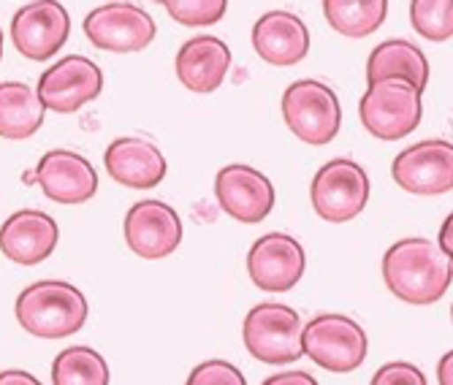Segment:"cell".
<instances>
[{
	"mask_svg": "<svg viewBox=\"0 0 453 385\" xmlns=\"http://www.w3.org/2000/svg\"><path fill=\"white\" fill-rule=\"evenodd\" d=\"M19 326L41 339H65L88 320V298L63 280H41L25 288L17 298Z\"/></svg>",
	"mask_w": 453,
	"mask_h": 385,
	"instance_id": "2",
	"label": "cell"
},
{
	"mask_svg": "<svg viewBox=\"0 0 453 385\" xmlns=\"http://www.w3.org/2000/svg\"><path fill=\"white\" fill-rule=\"evenodd\" d=\"M85 35L106 52H142L155 38V19L134 4H106L88 14Z\"/></svg>",
	"mask_w": 453,
	"mask_h": 385,
	"instance_id": "9",
	"label": "cell"
},
{
	"mask_svg": "<svg viewBox=\"0 0 453 385\" xmlns=\"http://www.w3.org/2000/svg\"><path fill=\"white\" fill-rule=\"evenodd\" d=\"M226 9V0H166V12L180 25H215Z\"/></svg>",
	"mask_w": 453,
	"mask_h": 385,
	"instance_id": "25",
	"label": "cell"
},
{
	"mask_svg": "<svg viewBox=\"0 0 453 385\" xmlns=\"http://www.w3.org/2000/svg\"><path fill=\"white\" fill-rule=\"evenodd\" d=\"M261 385H318V380L310 374V372H280V374H272L266 377Z\"/></svg>",
	"mask_w": 453,
	"mask_h": 385,
	"instance_id": "28",
	"label": "cell"
},
{
	"mask_svg": "<svg viewBox=\"0 0 453 385\" xmlns=\"http://www.w3.org/2000/svg\"><path fill=\"white\" fill-rule=\"evenodd\" d=\"M44 106H41L35 90L22 81L0 84V136L22 142L30 139L44 125Z\"/></svg>",
	"mask_w": 453,
	"mask_h": 385,
	"instance_id": "21",
	"label": "cell"
},
{
	"mask_svg": "<svg viewBox=\"0 0 453 385\" xmlns=\"http://www.w3.org/2000/svg\"><path fill=\"white\" fill-rule=\"evenodd\" d=\"M310 198L318 218L328 223H348L361 215L369 201V177L358 163L337 158L315 174Z\"/></svg>",
	"mask_w": 453,
	"mask_h": 385,
	"instance_id": "6",
	"label": "cell"
},
{
	"mask_svg": "<svg viewBox=\"0 0 453 385\" xmlns=\"http://www.w3.org/2000/svg\"><path fill=\"white\" fill-rule=\"evenodd\" d=\"M372 385H429V382L418 366L404 364V361H394V364H386L375 372Z\"/></svg>",
	"mask_w": 453,
	"mask_h": 385,
	"instance_id": "27",
	"label": "cell"
},
{
	"mask_svg": "<svg viewBox=\"0 0 453 385\" xmlns=\"http://www.w3.org/2000/svg\"><path fill=\"white\" fill-rule=\"evenodd\" d=\"M35 182L58 204H85L98 193V174L88 158L71 150H52L35 166Z\"/></svg>",
	"mask_w": 453,
	"mask_h": 385,
	"instance_id": "15",
	"label": "cell"
},
{
	"mask_svg": "<svg viewBox=\"0 0 453 385\" xmlns=\"http://www.w3.org/2000/svg\"><path fill=\"white\" fill-rule=\"evenodd\" d=\"M383 79H402L407 84H413L418 93H424L429 84L426 55L416 44H410V41H402V38L383 41V44L369 55L366 81L375 84Z\"/></svg>",
	"mask_w": 453,
	"mask_h": 385,
	"instance_id": "20",
	"label": "cell"
},
{
	"mask_svg": "<svg viewBox=\"0 0 453 385\" xmlns=\"http://www.w3.org/2000/svg\"><path fill=\"white\" fill-rule=\"evenodd\" d=\"M450 258L429 239L396 242L383 258L388 290L407 304H434L450 288Z\"/></svg>",
	"mask_w": 453,
	"mask_h": 385,
	"instance_id": "1",
	"label": "cell"
},
{
	"mask_svg": "<svg viewBox=\"0 0 453 385\" xmlns=\"http://www.w3.org/2000/svg\"><path fill=\"white\" fill-rule=\"evenodd\" d=\"M361 122L369 134L383 142H396L404 139L407 134H413L421 117V93L402 79H383L369 84V90L364 93L358 104Z\"/></svg>",
	"mask_w": 453,
	"mask_h": 385,
	"instance_id": "5",
	"label": "cell"
},
{
	"mask_svg": "<svg viewBox=\"0 0 453 385\" xmlns=\"http://www.w3.org/2000/svg\"><path fill=\"white\" fill-rule=\"evenodd\" d=\"M60 239L58 223L38 209H22L0 228V252L22 266L47 261Z\"/></svg>",
	"mask_w": 453,
	"mask_h": 385,
	"instance_id": "16",
	"label": "cell"
},
{
	"mask_svg": "<svg viewBox=\"0 0 453 385\" xmlns=\"http://www.w3.org/2000/svg\"><path fill=\"white\" fill-rule=\"evenodd\" d=\"M304 266H307L304 247L288 234H266L247 252L250 280L269 293L291 290L302 280Z\"/></svg>",
	"mask_w": 453,
	"mask_h": 385,
	"instance_id": "14",
	"label": "cell"
},
{
	"mask_svg": "<svg viewBox=\"0 0 453 385\" xmlns=\"http://www.w3.org/2000/svg\"><path fill=\"white\" fill-rule=\"evenodd\" d=\"M302 331L304 320L294 307L264 302L244 318V345L261 364H296L304 356Z\"/></svg>",
	"mask_w": 453,
	"mask_h": 385,
	"instance_id": "3",
	"label": "cell"
},
{
	"mask_svg": "<svg viewBox=\"0 0 453 385\" xmlns=\"http://www.w3.org/2000/svg\"><path fill=\"white\" fill-rule=\"evenodd\" d=\"M0 55H4V33H0Z\"/></svg>",
	"mask_w": 453,
	"mask_h": 385,
	"instance_id": "32",
	"label": "cell"
},
{
	"mask_svg": "<svg viewBox=\"0 0 453 385\" xmlns=\"http://www.w3.org/2000/svg\"><path fill=\"white\" fill-rule=\"evenodd\" d=\"M71 33L68 12L55 0H35L22 6L12 19V41L19 55L44 63L58 55Z\"/></svg>",
	"mask_w": 453,
	"mask_h": 385,
	"instance_id": "11",
	"label": "cell"
},
{
	"mask_svg": "<svg viewBox=\"0 0 453 385\" xmlns=\"http://www.w3.org/2000/svg\"><path fill=\"white\" fill-rule=\"evenodd\" d=\"M104 163L114 182L134 188V190L157 188L169 171V163L163 158V152L152 142L136 139V136L111 142L104 155Z\"/></svg>",
	"mask_w": 453,
	"mask_h": 385,
	"instance_id": "17",
	"label": "cell"
},
{
	"mask_svg": "<svg viewBox=\"0 0 453 385\" xmlns=\"http://www.w3.org/2000/svg\"><path fill=\"white\" fill-rule=\"evenodd\" d=\"M188 385H247V380H244V374L234 364L212 358V361L198 364L190 372Z\"/></svg>",
	"mask_w": 453,
	"mask_h": 385,
	"instance_id": "26",
	"label": "cell"
},
{
	"mask_svg": "<svg viewBox=\"0 0 453 385\" xmlns=\"http://www.w3.org/2000/svg\"><path fill=\"white\" fill-rule=\"evenodd\" d=\"M450 364H453V353H445V356L440 358V366H437V372H440V385H453V382H450Z\"/></svg>",
	"mask_w": 453,
	"mask_h": 385,
	"instance_id": "30",
	"label": "cell"
},
{
	"mask_svg": "<svg viewBox=\"0 0 453 385\" xmlns=\"http://www.w3.org/2000/svg\"><path fill=\"white\" fill-rule=\"evenodd\" d=\"M413 27L429 41H450L453 35V4L450 0H416L410 6Z\"/></svg>",
	"mask_w": 453,
	"mask_h": 385,
	"instance_id": "24",
	"label": "cell"
},
{
	"mask_svg": "<svg viewBox=\"0 0 453 385\" xmlns=\"http://www.w3.org/2000/svg\"><path fill=\"white\" fill-rule=\"evenodd\" d=\"M231 68V50L215 35H196L177 55V76L193 93H215Z\"/></svg>",
	"mask_w": 453,
	"mask_h": 385,
	"instance_id": "19",
	"label": "cell"
},
{
	"mask_svg": "<svg viewBox=\"0 0 453 385\" xmlns=\"http://www.w3.org/2000/svg\"><path fill=\"white\" fill-rule=\"evenodd\" d=\"M126 242L144 261L172 255L182 242V220L163 201H139L126 215Z\"/></svg>",
	"mask_w": 453,
	"mask_h": 385,
	"instance_id": "13",
	"label": "cell"
},
{
	"mask_svg": "<svg viewBox=\"0 0 453 385\" xmlns=\"http://www.w3.org/2000/svg\"><path fill=\"white\" fill-rule=\"evenodd\" d=\"M323 14L340 35L366 38L383 25L388 4L386 0H328L323 4Z\"/></svg>",
	"mask_w": 453,
	"mask_h": 385,
	"instance_id": "22",
	"label": "cell"
},
{
	"mask_svg": "<svg viewBox=\"0 0 453 385\" xmlns=\"http://www.w3.org/2000/svg\"><path fill=\"white\" fill-rule=\"evenodd\" d=\"M55 385H109L106 358L93 348H65L52 364Z\"/></svg>",
	"mask_w": 453,
	"mask_h": 385,
	"instance_id": "23",
	"label": "cell"
},
{
	"mask_svg": "<svg viewBox=\"0 0 453 385\" xmlns=\"http://www.w3.org/2000/svg\"><path fill=\"white\" fill-rule=\"evenodd\" d=\"M215 196L226 215L239 223H261L272 215L277 193L266 174L256 171L253 166L231 163L218 171Z\"/></svg>",
	"mask_w": 453,
	"mask_h": 385,
	"instance_id": "12",
	"label": "cell"
},
{
	"mask_svg": "<svg viewBox=\"0 0 453 385\" xmlns=\"http://www.w3.org/2000/svg\"><path fill=\"white\" fill-rule=\"evenodd\" d=\"M450 226H453V220L448 218V220L442 223V234H440V250L448 255V258H450Z\"/></svg>",
	"mask_w": 453,
	"mask_h": 385,
	"instance_id": "31",
	"label": "cell"
},
{
	"mask_svg": "<svg viewBox=\"0 0 453 385\" xmlns=\"http://www.w3.org/2000/svg\"><path fill=\"white\" fill-rule=\"evenodd\" d=\"M302 348L328 372H353L366 358V334L345 315H318L302 331Z\"/></svg>",
	"mask_w": 453,
	"mask_h": 385,
	"instance_id": "7",
	"label": "cell"
},
{
	"mask_svg": "<svg viewBox=\"0 0 453 385\" xmlns=\"http://www.w3.org/2000/svg\"><path fill=\"white\" fill-rule=\"evenodd\" d=\"M282 117L294 136L304 144L323 147L334 142L342 125V109L337 93L323 81H294L282 96Z\"/></svg>",
	"mask_w": 453,
	"mask_h": 385,
	"instance_id": "4",
	"label": "cell"
},
{
	"mask_svg": "<svg viewBox=\"0 0 453 385\" xmlns=\"http://www.w3.org/2000/svg\"><path fill=\"white\" fill-rule=\"evenodd\" d=\"M104 90V73L101 68L81 55H68L58 60L52 68L44 71L38 79L35 96L44 109L71 114L96 101Z\"/></svg>",
	"mask_w": 453,
	"mask_h": 385,
	"instance_id": "8",
	"label": "cell"
},
{
	"mask_svg": "<svg viewBox=\"0 0 453 385\" xmlns=\"http://www.w3.org/2000/svg\"><path fill=\"white\" fill-rule=\"evenodd\" d=\"M394 182L416 196H442L453 188V147L432 139L399 152L391 166Z\"/></svg>",
	"mask_w": 453,
	"mask_h": 385,
	"instance_id": "10",
	"label": "cell"
},
{
	"mask_svg": "<svg viewBox=\"0 0 453 385\" xmlns=\"http://www.w3.org/2000/svg\"><path fill=\"white\" fill-rule=\"evenodd\" d=\"M0 385H41L30 372H22V369H6L0 372Z\"/></svg>",
	"mask_w": 453,
	"mask_h": 385,
	"instance_id": "29",
	"label": "cell"
},
{
	"mask_svg": "<svg viewBox=\"0 0 453 385\" xmlns=\"http://www.w3.org/2000/svg\"><path fill=\"white\" fill-rule=\"evenodd\" d=\"M253 47L272 65H296L310 52V30L294 14L269 12L253 25Z\"/></svg>",
	"mask_w": 453,
	"mask_h": 385,
	"instance_id": "18",
	"label": "cell"
}]
</instances>
